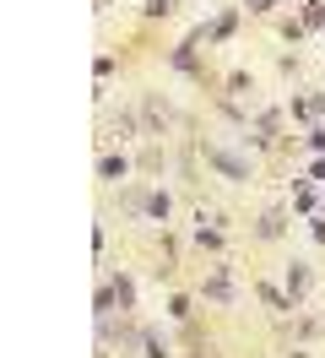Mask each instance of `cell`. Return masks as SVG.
<instances>
[{
    "label": "cell",
    "instance_id": "3",
    "mask_svg": "<svg viewBox=\"0 0 325 358\" xmlns=\"http://www.w3.org/2000/svg\"><path fill=\"white\" fill-rule=\"evenodd\" d=\"M103 174L108 179H125V157H103Z\"/></svg>",
    "mask_w": 325,
    "mask_h": 358
},
{
    "label": "cell",
    "instance_id": "4",
    "mask_svg": "<svg viewBox=\"0 0 325 358\" xmlns=\"http://www.w3.org/2000/svg\"><path fill=\"white\" fill-rule=\"evenodd\" d=\"M277 228H282V212H266V217H260V234H266V239H271Z\"/></svg>",
    "mask_w": 325,
    "mask_h": 358
},
{
    "label": "cell",
    "instance_id": "5",
    "mask_svg": "<svg viewBox=\"0 0 325 358\" xmlns=\"http://www.w3.org/2000/svg\"><path fill=\"white\" fill-rule=\"evenodd\" d=\"M114 299H120V304H130V299H136V288H130L125 277H114Z\"/></svg>",
    "mask_w": 325,
    "mask_h": 358
},
{
    "label": "cell",
    "instance_id": "2",
    "mask_svg": "<svg viewBox=\"0 0 325 358\" xmlns=\"http://www.w3.org/2000/svg\"><path fill=\"white\" fill-rule=\"evenodd\" d=\"M287 288H293V293H303V288H309V271H303V266H293V271H287Z\"/></svg>",
    "mask_w": 325,
    "mask_h": 358
},
{
    "label": "cell",
    "instance_id": "1",
    "mask_svg": "<svg viewBox=\"0 0 325 358\" xmlns=\"http://www.w3.org/2000/svg\"><path fill=\"white\" fill-rule=\"evenodd\" d=\"M217 163V169H222V174H233V179H244V163H238V157H228V152H206Z\"/></svg>",
    "mask_w": 325,
    "mask_h": 358
}]
</instances>
